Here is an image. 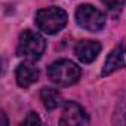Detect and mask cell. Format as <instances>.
Masks as SVG:
<instances>
[{
	"mask_svg": "<svg viewBox=\"0 0 126 126\" xmlns=\"http://www.w3.org/2000/svg\"><path fill=\"white\" fill-rule=\"evenodd\" d=\"M102 46L99 42L95 40H80L76 47H74V53L77 56V59L83 64H91L92 61L96 59V56L99 55Z\"/></svg>",
	"mask_w": 126,
	"mask_h": 126,
	"instance_id": "obj_7",
	"label": "cell"
},
{
	"mask_svg": "<svg viewBox=\"0 0 126 126\" xmlns=\"http://www.w3.org/2000/svg\"><path fill=\"white\" fill-rule=\"evenodd\" d=\"M113 123L114 125H125L126 123V92L122 95V98L119 99V102L116 105Z\"/></svg>",
	"mask_w": 126,
	"mask_h": 126,
	"instance_id": "obj_10",
	"label": "cell"
},
{
	"mask_svg": "<svg viewBox=\"0 0 126 126\" xmlns=\"http://www.w3.org/2000/svg\"><path fill=\"white\" fill-rule=\"evenodd\" d=\"M28 123H40V119L36 113H30L27 119L22 120V125H28Z\"/></svg>",
	"mask_w": 126,
	"mask_h": 126,
	"instance_id": "obj_12",
	"label": "cell"
},
{
	"mask_svg": "<svg viewBox=\"0 0 126 126\" xmlns=\"http://www.w3.org/2000/svg\"><path fill=\"white\" fill-rule=\"evenodd\" d=\"M76 22L86 31L98 33L105 27V15L92 5H80L76 11Z\"/></svg>",
	"mask_w": 126,
	"mask_h": 126,
	"instance_id": "obj_4",
	"label": "cell"
},
{
	"mask_svg": "<svg viewBox=\"0 0 126 126\" xmlns=\"http://www.w3.org/2000/svg\"><path fill=\"white\" fill-rule=\"evenodd\" d=\"M46 49V42L45 39L31 30H25L19 36V43H18V56L25 58L28 61H37L42 58Z\"/></svg>",
	"mask_w": 126,
	"mask_h": 126,
	"instance_id": "obj_3",
	"label": "cell"
},
{
	"mask_svg": "<svg viewBox=\"0 0 126 126\" xmlns=\"http://www.w3.org/2000/svg\"><path fill=\"white\" fill-rule=\"evenodd\" d=\"M15 77H16V83L21 88H30L33 83L39 80V71L30 64H19L16 67Z\"/></svg>",
	"mask_w": 126,
	"mask_h": 126,
	"instance_id": "obj_8",
	"label": "cell"
},
{
	"mask_svg": "<svg viewBox=\"0 0 126 126\" xmlns=\"http://www.w3.org/2000/svg\"><path fill=\"white\" fill-rule=\"evenodd\" d=\"M123 67H126V46L125 45H119L107 55L101 74L102 76H108V74H111L116 70L123 68Z\"/></svg>",
	"mask_w": 126,
	"mask_h": 126,
	"instance_id": "obj_6",
	"label": "cell"
},
{
	"mask_svg": "<svg viewBox=\"0 0 126 126\" xmlns=\"http://www.w3.org/2000/svg\"><path fill=\"white\" fill-rule=\"evenodd\" d=\"M101 2L111 14H119L125 6V0H101Z\"/></svg>",
	"mask_w": 126,
	"mask_h": 126,
	"instance_id": "obj_11",
	"label": "cell"
},
{
	"mask_svg": "<svg viewBox=\"0 0 126 126\" xmlns=\"http://www.w3.org/2000/svg\"><path fill=\"white\" fill-rule=\"evenodd\" d=\"M67 21H68L67 12L56 6L40 9L36 14V24L39 30L46 34H56L67 25Z\"/></svg>",
	"mask_w": 126,
	"mask_h": 126,
	"instance_id": "obj_2",
	"label": "cell"
},
{
	"mask_svg": "<svg viewBox=\"0 0 126 126\" xmlns=\"http://www.w3.org/2000/svg\"><path fill=\"white\" fill-rule=\"evenodd\" d=\"M61 125H88L89 123V116L86 114V111L83 110L82 105H79L74 101H68L64 104L62 108V117L59 119Z\"/></svg>",
	"mask_w": 126,
	"mask_h": 126,
	"instance_id": "obj_5",
	"label": "cell"
},
{
	"mask_svg": "<svg viewBox=\"0 0 126 126\" xmlns=\"http://www.w3.org/2000/svg\"><path fill=\"white\" fill-rule=\"evenodd\" d=\"M40 99L47 111H52L61 104V94L53 88H43L40 91Z\"/></svg>",
	"mask_w": 126,
	"mask_h": 126,
	"instance_id": "obj_9",
	"label": "cell"
},
{
	"mask_svg": "<svg viewBox=\"0 0 126 126\" xmlns=\"http://www.w3.org/2000/svg\"><path fill=\"white\" fill-rule=\"evenodd\" d=\"M47 76L53 83L59 86H71L79 82L82 68L70 59H59L49 65Z\"/></svg>",
	"mask_w": 126,
	"mask_h": 126,
	"instance_id": "obj_1",
	"label": "cell"
}]
</instances>
